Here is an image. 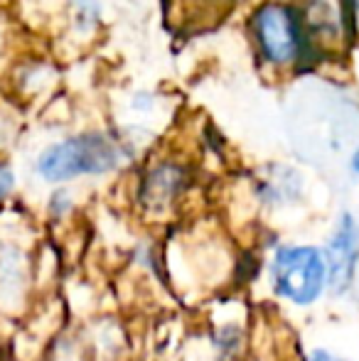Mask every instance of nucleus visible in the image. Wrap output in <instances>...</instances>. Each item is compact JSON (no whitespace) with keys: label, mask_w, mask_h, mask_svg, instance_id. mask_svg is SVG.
<instances>
[{"label":"nucleus","mask_w":359,"mask_h":361,"mask_svg":"<svg viewBox=\"0 0 359 361\" xmlns=\"http://www.w3.org/2000/svg\"><path fill=\"white\" fill-rule=\"evenodd\" d=\"M121 162V150L101 133H82L49 145L37 157V175L44 182H69L87 175H104Z\"/></svg>","instance_id":"obj_1"},{"label":"nucleus","mask_w":359,"mask_h":361,"mask_svg":"<svg viewBox=\"0 0 359 361\" xmlns=\"http://www.w3.org/2000/svg\"><path fill=\"white\" fill-rule=\"evenodd\" d=\"M271 286L281 300L310 307L327 288L325 256L315 246H281L271 258Z\"/></svg>","instance_id":"obj_2"},{"label":"nucleus","mask_w":359,"mask_h":361,"mask_svg":"<svg viewBox=\"0 0 359 361\" xmlns=\"http://www.w3.org/2000/svg\"><path fill=\"white\" fill-rule=\"evenodd\" d=\"M256 37L273 64H288L303 49V23L288 5L269 3L256 13Z\"/></svg>","instance_id":"obj_3"},{"label":"nucleus","mask_w":359,"mask_h":361,"mask_svg":"<svg viewBox=\"0 0 359 361\" xmlns=\"http://www.w3.org/2000/svg\"><path fill=\"white\" fill-rule=\"evenodd\" d=\"M322 256L327 266V288L335 295L347 293L359 268V224L350 212L340 216Z\"/></svg>","instance_id":"obj_4"},{"label":"nucleus","mask_w":359,"mask_h":361,"mask_svg":"<svg viewBox=\"0 0 359 361\" xmlns=\"http://www.w3.org/2000/svg\"><path fill=\"white\" fill-rule=\"evenodd\" d=\"M15 187V175L8 165H0V204L8 200V195L13 192Z\"/></svg>","instance_id":"obj_5"},{"label":"nucleus","mask_w":359,"mask_h":361,"mask_svg":"<svg viewBox=\"0 0 359 361\" xmlns=\"http://www.w3.org/2000/svg\"><path fill=\"white\" fill-rule=\"evenodd\" d=\"M305 361H347V359L337 357V354L327 352V349H315V352L308 354V359H305Z\"/></svg>","instance_id":"obj_6"},{"label":"nucleus","mask_w":359,"mask_h":361,"mask_svg":"<svg viewBox=\"0 0 359 361\" xmlns=\"http://www.w3.org/2000/svg\"><path fill=\"white\" fill-rule=\"evenodd\" d=\"M352 167H355V172H357V177H359V147H357L355 157H352Z\"/></svg>","instance_id":"obj_7"},{"label":"nucleus","mask_w":359,"mask_h":361,"mask_svg":"<svg viewBox=\"0 0 359 361\" xmlns=\"http://www.w3.org/2000/svg\"><path fill=\"white\" fill-rule=\"evenodd\" d=\"M355 5H357V13H359V0H355Z\"/></svg>","instance_id":"obj_8"}]
</instances>
